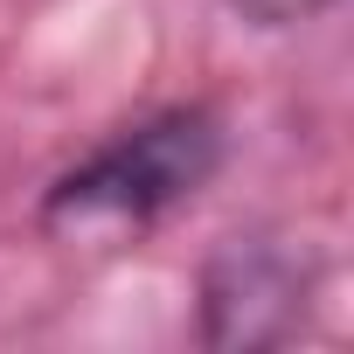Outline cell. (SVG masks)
<instances>
[{
  "mask_svg": "<svg viewBox=\"0 0 354 354\" xmlns=\"http://www.w3.org/2000/svg\"><path fill=\"white\" fill-rule=\"evenodd\" d=\"M223 167V118L202 104L153 111L125 132H111L97 153H84L70 174H56L42 195L49 236H139L181 202H195Z\"/></svg>",
  "mask_w": 354,
  "mask_h": 354,
  "instance_id": "obj_1",
  "label": "cell"
},
{
  "mask_svg": "<svg viewBox=\"0 0 354 354\" xmlns=\"http://www.w3.org/2000/svg\"><path fill=\"white\" fill-rule=\"evenodd\" d=\"M230 15H243L250 28H299V21H313V15H326L333 0H223Z\"/></svg>",
  "mask_w": 354,
  "mask_h": 354,
  "instance_id": "obj_3",
  "label": "cell"
},
{
  "mask_svg": "<svg viewBox=\"0 0 354 354\" xmlns=\"http://www.w3.org/2000/svg\"><path fill=\"white\" fill-rule=\"evenodd\" d=\"M319 264L278 236H230L202 264V340L209 347H278L306 326Z\"/></svg>",
  "mask_w": 354,
  "mask_h": 354,
  "instance_id": "obj_2",
  "label": "cell"
}]
</instances>
